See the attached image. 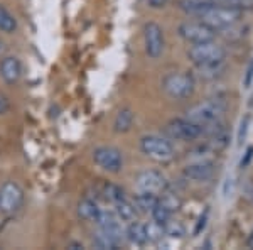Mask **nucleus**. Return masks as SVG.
Segmentation results:
<instances>
[{
	"label": "nucleus",
	"instance_id": "f257e3e1",
	"mask_svg": "<svg viewBox=\"0 0 253 250\" xmlns=\"http://www.w3.org/2000/svg\"><path fill=\"white\" fill-rule=\"evenodd\" d=\"M242 15H243V10L238 9V7L213 5V3H211V5L199 15V20L218 32V31H224V29H228V27L238 24Z\"/></svg>",
	"mask_w": 253,
	"mask_h": 250
},
{
	"label": "nucleus",
	"instance_id": "f03ea898",
	"mask_svg": "<svg viewBox=\"0 0 253 250\" xmlns=\"http://www.w3.org/2000/svg\"><path fill=\"white\" fill-rule=\"evenodd\" d=\"M161 87L167 97L174 98V100H186V98L193 97L196 90V81L191 73L174 71L162 78Z\"/></svg>",
	"mask_w": 253,
	"mask_h": 250
},
{
	"label": "nucleus",
	"instance_id": "7ed1b4c3",
	"mask_svg": "<svg viewBox=\"0 0 253 250\" xmlns=\"http://www.w3.org/2000/svg\"><path fill=\"white\" fill-rule=\"evenodd\" d=\"M224 112H226V101L221 100V98H210V100L191 106L186 112V118L205 127L219 120Z\"/></svg>",
	"mask_w": 253,
	"mask_h": 250
},
{
	"label": "nucleus",
	"instance_id": "20e7f679",
	"mask_svg": "<svg viewBox=\"0 0 253 250\" xmlns=\"http://www.w3.org/2000/svg\"><path fill=\"white\" fill-rule=\"evenodd\" d=\"M140 150L142 154L156 162H169L174 159V146L170 141L157 134H149L140 139Z\"/></svg>",
	"mask_w": 253,
	"mask_h": 250
},
{
	"label": "nucleus",
	"instance_id": "39448f33",
	"mask_svg": "<svg viewBox=\"0 0 253 250\" xmlns=\"http://www.w3.org/2000/svg\"><path fill=\"white\" fill-rule=\"evenodd\" d=\"M187 58L193 61L194 66L198 64H210V63H219V61L226 59V49L214 41H208V43L193 44L187 51Z\"/></svg>",
	"mask_w": 253,
	"mask_h": 250
},
{
	"label": "nucleus",
	"instance_id": "423d86ee",
	"mask_svg": "<svg viewBox=\"0 0 253 250\" xmlns=\"http://www.w3.org/2000/svg\"><path fill=\"white\" fill-rule=\"evenodd\" d=\"M166 134L170 139H175V141L189 142L201 137L203 127L193 120H189V118H172V120L167 122Z\"/></svg>",
	"mask_w": 253,
	"mask_h": 250
},
{
	"label": "nucleus",
	"instance_id": "0eeeda50",
	"mask_svg": "<svg viewBox=\"0 0 253 250\" xmlns=\"http://www.w3.org/2000/svg\"><path fill=\"white\" fill-rule=\"evenodd\" d=\"M177 34L181 36V39H184L189 44L208 43V41H214L216 38V31L211 29L210 26H206L201 20H198V22H193V20L182 22L177 27Z\"/></svg>",
	"mask_w": 253,
	"mask_h": 250
},
{
	"label": "nucleus",
	"instance_id": "6e6552de",
	"mask_svg": "<svg viewBox=\"0 0 253 250\" xmlns=\"http://www.w3.org/2000/svg\"><path fill=\"white\" fill-rule=\"evenodd\" d=\"M93 161L107 173H120L124 167V154L112 146H100L93 150Z\"/></svg>",
	"mask_w": 253,
	"mask_h": 250
},
{
	"label": "nucleus",
	"instance_id": "1a4fd4ad",
	"mask_svg": "<svg viewBox=\"0 0 253 250\" xmlns=\"http://www.w3.org/2000/svg\"><path fill=\"white\" fill-rule=\"evenodd\" d=\"M144 46L150 59H159L164 52V31L157 22H147L144 26Z\"/></svg>",
	"mask_w": 253,
	"mask_h": 250
},
{
	"label": "nucleus",
	"instance_id": "9d476101",
	"mask_svg": "<svg viewBox=\"0 0 253 250\" xmlns=\"http://www.w3.org/2000/svg\"><path fill=\"white\" fill-rule=\"evenodd\" d=\"M24 203V191L17 183L7 181L0 188V213L12 215L19 211Z\"/></svg>",
	"mask_w": 253,
	"mask_h": 250
},
{
	"label": "nucleus",
	"instance_id": "9b49d317",
	"mask_svg": "<svg viewBox=\"0 0 253 250\" xmlns=\"http://www.w3.org/2000/svg\"><path fill=\"white\" fill-rule=\"evenodd\" d=\"M135 186L138 191H149V193H164L167 188L166 176L157 169H145L137 174Z\"/></svg>",
	"mask_w": 253,
	"mask_h": 250
},
{
	"label": "nucleus",
	"instance_id": "f8f14e48",
	"mask_svg": "<svg viewBox=\"0 0 253 250\" xmlns=\"http://www.w3.org/2000/svg\"><path fill=\"white\" fill-rule=\"evenodd\" d=\"M214 162L208 161V159H201V161H196L193 164H187L184 167V176L191 181H210L214 176Z\"/></svg>",
	"mask_w": 253,
	"mask_h": 250
},
{
	"label": "nucleus",
	"instance_id": "ddd939ff",
	"mask_svg": "<svg viewBox=\"0 0 253 250\" xmlns=\"http://www.w3.org/2000/svg\"><path fill=\"white\" fill-rule=\"evenodd\" d=\"M0 76L7 85H15L22 76V64L15 56H5L0 61Z\"/></svg>",
	"mask_w": 253,
	"mask_h": 250
},
{
	"label": "nucleus",
	"instance_id": "4468645a",
	"mask_svg": "<svg viewBox=\"0 0 253 250\" xmlns=\"http://www.w3.org/2000/svg\"><path fill=\"white\" fill-rule=\"evenodd\" d=\"M115 215L118 216V220L124 221V223H132L137 220L138 210L133 203H130L128 200H122V201L115 203Z\"/></svg>",
	"mask_w": 253,
	"mask_h": 250
},
{
	"label": "nucleus",
	"instance_id": "2eb2a0df",
	"mask_svg": "<svg viewBox=\"0 0 253 250\" xmlns=\"http://www.w3.org/2000/svg\"><path fill=\"white\" fill-rule=\"evenodd\" d=\"M133 120H135V115H133L132 110L124 108L117 113L115 122H113V129H115V132H118V134H125L132 129Z\"/></svg>",
	"mask_w": 253,
	"mask_h": 250
},
{
	"label": "nucleus",
	"instance_id": "dca6fc26",
	"mask_svg": "<svg viewBox=\"0 0 253 250\" xmlns=\"http://www.w3.org/2000/svg\"><path fill=\"white\" fill-rule=\"evenodd\" d=\"M157 203H159V196L156 193H149V191H140L135 196V201H133L137 210L142 213H150Z\"/></svg>",
	"mask_w": 253,
	"mask_h": 250
},
{
	"label": "nucleus",
	"instance_id": "f3484780",
	"mask_svg": "<svg viewBox=\"0 0 253 250\" xmlns=\"http://www.w3.org/2000/svg\"><path fill=\"white\" fill-rule=\"evenodd\" d=\"M126 239H128L132 244L135 245H145L147 242V232H145V225L138 223V221H132V223H128V228H126Z\"/></svg>",
	"mask_w": 253,
	"mask_h": 250
},
{
	"label": "nucleus",
	"instance_id": "a211bd4d",
	"mask_svg": "<svg viewBox=\"0 0 253 250\" xmlns=\"http://www.w3.org/2000/svg\"><path fill=\"white\" fill-rule=\"evenodd\" d=\"M100 208L101 206L96 201H93V200H89V198H84V200H81L78 204V215H80V218H83L86 221H95L98 213H100Z\"/></svg>",
	"mask_w": 253,
	"mask_h": 250
},
{
	"label": "nucleus",
	"instance_id": "6ab92c4d",
	"mask_svg": "<svg viewBox=\"0 0 253 250\" xmlns=\"http://www.w3.org/2000/svg\"><path fill=\"white\" fill-rule=\"evenodd\" d=\"M196 71L201 78L205 80H216L224 73V61H219V63H210V64H198L196 66Z\"/></svg>",
	"mask_w": 253,
	"mask_h": 250
},
{
	"label": "nucleus",
	"instance_id": "aec40b11",
	"mask_svg": "<svg viewBox=\"0 0 253 250\" xmlns=\"http://www.w3.org/2000/svg\"><path fill=\"white\" fill-rule=\"evenodd\" d=\"M210 5L211 3L206 2V0H181L179 2V7H181L182 12H186L187 15H196V17H199Z\"/></svg>",
	"mask_w": 253,
	"mask_h": 250
},
{
	"label": "nucleus",
	"instance_id": "412c9836",
	"mask_svg": "<svg viewBox=\"0 0 253 250\" xmlns=\"http://www.w3.org/2000/svg\"><path fill=\"white\" fill-rule=\"evenodd\" d=\"M0 31L5 34H14L17 31V19L3 5H0Z\"/></svg>",
	"mask_w": 253,
	"mask_h": 250
},
{
	"label": "nucleus",
	"instance_id": "4be33fe9",
	"mask_svg": "<svg viewBox=\"0 0 253 250\" xmlns=\"http://www.w3.org/2000/svg\"><path fill=\"white\" fill-rule=\"evenodd\" d=\"M93 245H95L96 249H101V250H108V249H117L118 245V242L113 239L112 235H108L107 232H103V230H100L96 233V237L93 239Z\"/></svg>",
	"mask_w": 253,
	"mask_h": 250
},
{
	"label": "nucleus",
	"instance_id": "5701e85b",
	"mask_svg": "<svg viewBox=\"0 0 253 250\" xmlns=\"http://www.w3.org/2000/svg\"><path fill=\"white\" fill-rule=\"evenodd\" d=\"M103 196L107 201L115 204L118 201H122V200H125V191L122 190L120 186H117V184L108 183V184H105V188H103Z\"/></svg>",
	"mask_w": 253,
	"mask_h": 250
},
{
	"label": "nucleus",
	"instance_id": "b1692460",
	"mask_svg": "<svg viewBox=\"0 0 253 250\" xmlns=\"http://www.w3.org/2000/svg\"><path fill=\"white\" fill-rule=\"evenodd\" d=\"M145 232H147V240L152 242V244H159L166 235L164 225H159L157 221H154V220L145 225Z\"/></svg>",
	"mask_w": 253,
	"mask_h": 250
},
{
	"label": "nucleus",
	"instance_id": "393cba45",
	"mask_svg": "<svg viewBox=\"0 0 253 250\" xmlns=\"http://www.w3.org/2000/svg\"><path fill=\"white\" fill-rule=\"evenodd\" d=\"M159 201L164 204V206H166L170 213H175V211L179 210V208L182 206L181 198H179L177 195H174V193H164L162 196H159Z\"/></svg>",
	"mask_w": 253,
	"mask_h": 250
},
{
	"label": "nucleus",
	"instance_id": "a878e982",
	"mask_svg": "<svg viewBox=\"0 0 253 250\" xmlns=\"http://www.w3.org/2000/svg\"><path fill=\"white\" fill-rule=\"evenodd\" d=\"M164 232L166 235H169L170 239H182L186 235V227L181 221H167L164 225Z\"/></svg>",
	"mask_w": 253,
	"mask_h": 250
},
{
	"label": "nucleus",
	"instance_id": "bb28decb",
	"mask_svg": "<svg viewBox=\"0 0 253 250\" xmlns=\"http://www.w3.org/2000/svg\"><path fill=\"white\" fill-rule=\"evenodd\" d=\"M150 215H152V220L157 221L159 225H166L167 221L170 220V216H172V213H170L167 208L162 204L161 201H159L156 206H154V210L150 211Z\"/></svg>",
	"mask_w": 253,
	"mask_h": 250
},
{
	"label": "nucleus",
	"instance_id": "cd10ccee",
	"mask_svg": "<svg viewBox=\"0 0 253 250\" xmlns=\"http://www.w3.org/2000/svg\"><path fill=\"white\" fill-rule=\"evenodd\" d=\"M248 125H250V115H247L240 124L238 129V144H243V141L247 139V132H248Z\"/></svg>",
	"mask_w": 253,
	"mask_h": 250
},
{
	"label": "nucleus",
	"instance_id": "c85d7f7f",
	"mask_svg": "<svg viewBox=\"0 0 253 250\" xmlns=\"http://www.w3.org/2000/svg\"><path fill=\"white\" fill-rule=\"evenodd\" d=\"M208 216H210V210H205V213L199 216L198 223H196V227H194V235H199V233L205 230V227H206V223H208Z\"/></svg>",
	"mask_w": 253,
	"mask_h": 250
},
{
	"label": "nucleus",
	"instance_id": "c756f323",
	"mask_svg": "<svg viewBox=\"0 0 253 250\" xmlns=\"http://www.w3.org/2000/svg\"><path fill=\"white\" fill-rule=\"evenodd\" d=\"M253 83V58L252 61L248 63L247 66V71H245V76H243V87L245 88H250Z\"/></svg>",
	"mask_w": 253,
	"mask_h": 250
},
{
	"label": "nucleus",
	"instance_id": "7c9ffc66",
	"mask_svg": "<svg viewBox=\"0 0 253 250\" xmlns=\"http://www.w3.org/2000/svg\"><path fill=\"white\" fill-rule=\"evenodd\" d=\"M10 110V100L3 95L2 92H0V115H3V113H7Z\"/></svg>",
	"mask_w": 253,
	"mask_h": 250
},
{
	"label": "nucleus",
	"instance_id": "2f4dec72",
	"mask_svg": "<svg viewBox=\"0 0 253 250\" xmlns=\"http://www.w3.org/2000/svg\"><path fill=\"white\" fill-rule=\"evenodd\" d=\"M252 159H253V147L250 146V147H248L247 150H245V155H243L242 162H240V167H243V169H245V167H247L248 164H250V161H252Z\"/></svg>",
	"mask_w": 253,
	"mask_h": 250
},
{
	"label": "nucleus",
	"instance_id": "473e14b6",
	"mask_svg": "<svg viewBox=\"0 0 253 250\" xmlns=\"http://www.w3.org/2000/svg\"><path fill=\"white\" fill-rule=\"evenodd\" d=\"M230 5L238 7V9H245V7H252L253 0H228Z\"/></svg>",
	"mask_w": 253,
	"mask_h": 250
},
{
	"label": "nucleus",
	"instance_id": "72a5a7b5",
	"mask_svg": "<svg viewBox=\"0 0 253 250\" xmlns=\"http://www.w3.org/2000/svg\"><path fill=\"white\" fill-rule=\"evenodd\" d=\"M169 0H149V7L150 9H162V7L167 5Z\"/></svg>",
	"mask_w": 253,
	"mask_h": 250
},
{
	"label": "nucleus",
	"instance_id": "f704fd0d",
	"mask_svg": "<svg viewBox=\"0 0 253 250\" xmlns=\"http://www.w3.org/2000/svg\"><path fill=\"white\" fill-rule=\"evenodd\" d=\"M69 249H83V244H76V242H73V244L68 245Z\"/></svg>",
	"mask_w": 253,
	"mask_h": 250
},
{
	"label": "nucleus",
	"instance_id": "c9c22d12",
	"mask_svg": "<svg viewBox=\"0 0 253 250\" xmlns=\"http://www.w3.org/2000/svg\"><path fill=\"white\" fill-rule=\"evenodd\" d=\"M247 245H248V247H250V249H253V232H252V235L248 237V240H247Z\"/></svg>",
	"mask_w": 253,
	"mask_h": 250
},
{
	"label": "nucleus",
	"instance_id": "e433bc0d",
	"mask_svg": "<svg viewBox=\"0 0 253 250\" xmlns=\"http://www.w3.org/2000/svg\"><path fill=\"white\" fill-rule=\"evenodd\" d=\"M3 51H5V46H3V43L0 41V54H3Z\"/></svg>",
	"mask_w": 253,
	"mask_h": 250
}]
</instances>
